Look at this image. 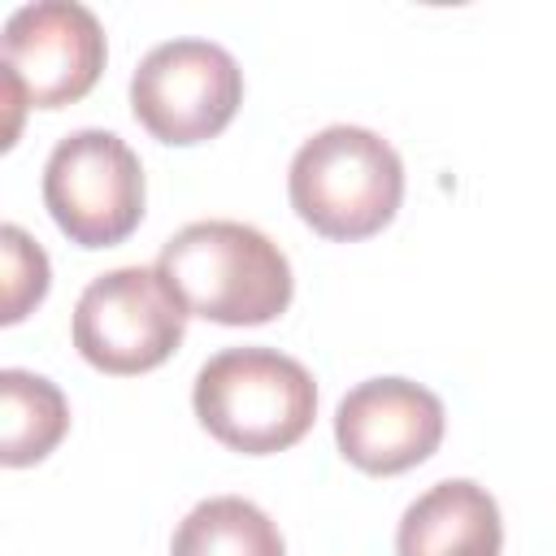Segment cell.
Instances as JSON below:
<instances>
[{
    "label": "cell",
    "instance_id": "obj_1",
    "mask_svg": "<svg viewBox=\"0 0 556 556\" xmlns=\"http://www.w3.org/2000/svg\"><path fill=\"white\" fill-rule=\"evenodd\" d=\"M156 274L187 317L217 326H265L287 313L295 278L287 252L248 222H191L161 243Z\"/></svg>",
    "mask_w": 556,
    "mask_h": 556
},
{
    "label": "cell",
    "instance_id": "obj_2",
    "mask_svg": "<svg viewBox=\"0 0 556 556\" xmlns=\"http://www.w3.org/2000/svg\"><path fill=\"white\" fill-rule=\"evenodd\" d=\"M191 404L222 447L274 456L308 434L317 417V382L278 348H226L200 365Z\"/></svg>",
    "mask_w": 556,
    "mask_h": 556
},
{
    "label": "cell",
    "instance_id": "obj_3",
    "mask_svg": "<svg viewBox=\"0 0 556 556\" xmlns=\"http://www.w3.org/2000/svg\"><path fill=\"white\" fill-rule=\"evenodd\" d=\"M287 191L304 226L321 239L356 243L378 235L400 213L404 161L365 126H326L291 156Z\"/></svg>",
    "mask_w": 556,
    "mask_h": 556
},
{
    "label": "cell",
    "instance_id": "obj_4",
    "mask_svg": "<svg viewBox=\"0 0 556 556\" xmlns=\"http://www.w3.org/2000/svg\"><path fill=\"white\" fill-rule=\"evenodd\" d=\"M0 83L9 104L4 148L17 139L22 109H65L83 100L104 70V30L87 4L35 0L9 13L0 35Z\"/></svg>",
    "mask_w": 556,
    "mask_h": 556
},
{
    "label": "cell",
    "instance_id": "obj_5",
    "mask_svg": "<svg viewBox=\"0 0 556 556\" xmlns=\"http://www.w3.org/2000/svg\"><path fill=\"white\" fill-rule=\"evenodd\" d=\"M70 334L91 369L130 378L165 365L178 352L187 334V308L165 287L156 265H122L83 287Z\"/></svg>",
    "mask_w": 556,
    "mask_h": 556
},
{
    "label": "cell",
    "instance_id": "obj_6",
    "mask_svg": "<svg viewBox=\"0 0 556 556\" xmlns=\"http://www.w3.org/2000/svg\"><path fill=\"white\" fill-rule=\"evenodd\" d=\"M143 165L113 130H70L43 165V204L78 248H113L143 222Z\"/></svg>",
    "mask_w": 556,
    "mask_h": 556
},
{
    "label": "cell",
    "instance_id": "obj_7",
    "mask_svg": "<svg viewBox=\"0 0 556 556\" xmlns=\"http://www.w3.org/2000/svg\"><path fill=\"white\" fill-rule=\"evenodd\" d=\"M243 104L239 61L208 39H169L156 43L130 74V113L135 122L174 148L217 139Z\"/></svg>",
    "mask_w": 556,
    "mask_h": 556
},
{
    "label": "cell",
    "instance_id": "obj_8",
    "mask_svg": "<svg viewBox=\"0 0 556 556\" xmlns=\"http://www.w3.org/2000/svg\"><path fill=\"white\" fill-rule=\"evenodd\" d=\"M443 400L408 378H369L334 408V443L348 465L374 478L404 473L443 443Z\"/></svg>",
    "mask_w": 556,
    "mask_h": 556
},
{
    "label": "cell",
    "instance_id": "obj_9",
    "mask_svg": "<svg viewBox=\"0 0 556 556\" xmlns=\"http://www.w3.org/2000/svg\"><path fill=\"white\" fill-rule=\"evenodd\" d=\"M504 521L486 486L469 478L434 482L417 495L395 530V556H500Z\"/></svg>",
    "mask_w": 556,
    "mask_h": 556
},
{
    "label": "cell",
    "instance_id": "obj_10",
    "mask_svg": "<svg viewBox=\"0 0 556 556\" xmlns=\"http://www.w3.org/2000/svg\"><path fill=\"white\" fill-rule=\"evenodd\" d=\"M70 430V404L56 382L30 369L0 374V460L9 469L39 465Z\"/></svg>",
    "mask_w": 556,
    "mask_h": 556
},
{
    "label": "cell",
    "instance_id": "obj_11",
    "mask_svg": "<svg viewBox=\"0 0 556 556\" xmlns=\"http://www.w3.org/2000/svg\"><path fill=\"white\" fill-rule=\"evenodd\" d=\"M169 556H287V547L265 508L243 495H213L178 521Z\"/></svg>",
    "mask_w": 556,
    "mask_h": 556
},
{
    "label": "cell",
    "instance_id": "obj_12",
    "mask_svg": "<svg viewBox=\"0 0 556 556\" xmlns=\"http://www.w3.org/2000/svg\"><path fill=\"white\" fill-rule=\"evenodd\" d=\"M0 261H4V308H0V321L17 326L48 295V282H52L48 252L22 226L9 222L0 230Z\"/></svg>",
    "mask_w": 556,
    "mask_h": 556
}]
</instances>
